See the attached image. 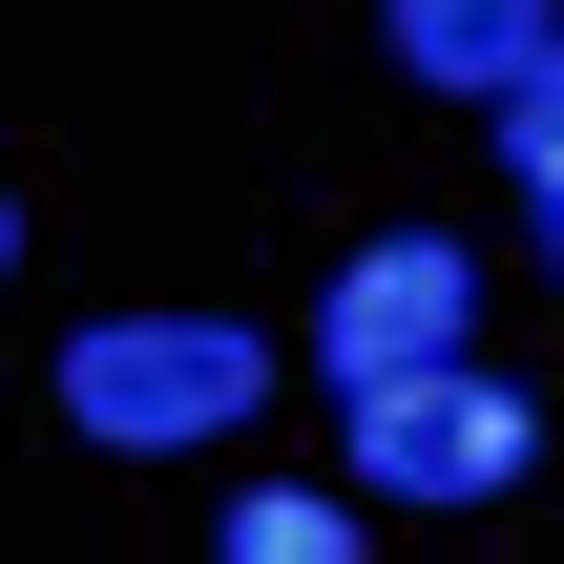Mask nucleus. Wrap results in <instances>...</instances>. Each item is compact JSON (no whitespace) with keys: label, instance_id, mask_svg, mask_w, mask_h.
<instances>
[{"label":"nucleus","instance_id":"nucleus-2","mask_svg":"<svg viewBox=\"0 0 564 564\" xmlns=\"http://www.w3.org/2000/svg\"><path fill=\"white\" fill-rule=\"evenodd\" d=\"M356 419V481L377 502H502L523 460H544V419L481 377V356H419V377H377V398H335Z\"/></svg>","mask_w":564,"mask_h":564},{"label":"nucleus","instance_id":"nucleus-8","mask_svg":"<svg viewBox=\"0 0 564 564\" xmlns=\"http://www.w3.org/2000/svg\"><path fill=\"white\" fill-rule=\"evenodd\" d=\"M0 251H21V209H0Z\"/></svg>","mask_w":564,"mask_h":564},{"label":"nucleus","instance_id":"nucleus-1","mask_svg":"<svg viewBox=\"0 0 564 564\" xmlns=\"http://www.w3.org/2000/svg\"><path fill=\"white\" fill-rule=\"evenodd\" d=\"M251 398H272V356H251L230 314H105V335H63V419H84V440H126V460L230 440Z\"/></svg>","mask_w":564,"mask_h":564},{"label":"nucleus","instance_id":"nucleus-5","mask_svg":"<svg viewBox=\"0 0 564 564\" xmlns=\"http://www.w3.org/2000/svg\"><path fill=\"white\" fill-rule=\"evenodd\" d=\"M356 544V502H314V481H251L230 502V564H335Z\"/></svg>","mask_w":564,"mask_h":564},{"label":"nucleus","instance_id":"nucleus-6","mask_svg":"<svg viewBox=\"0 0 564 564\" xmlns=\"http://www.w3.org/2000/svg\"><path fill=\"white\" fill-rule=\"evenodd\" d=\"M544 147H564V42L523 63V84H502V167H544Z\"/></svg>","mask_w":564,"mask_h":564},{"label":"nucleus","instance_id":"nucleus-4","mask_svg":"<svg viewBox=\"0 0 564 564\" xmlns=\"http://www.w3.org/2000/svg\"><path fill=\"white\" fill-rule=\"evenodd\" d=\"M377 21H398V63H419V84H460V105H502V84L564 42L544 0H377Z\"/></svg>","mask_w":564,"mask_h":564},{"label":"nucleus","instance_id":"nucleus-3","mask_svg":"<svg viewBox=\"0 0 564 564\" xmlns=\"http://www.w3.org/2000/svg\"><path fill=\"white\" fill-rule=\"evenodd\" d=\"M460 335H481V251H460V230H377V251L335 272V314H314L335 398H377V377H419V356H460Z\"/></svg>","mask_w":564,"mask_h":564},{"label":"nucleus","instance_id":"nucleus-7","mask_svg":"<svg viewBox=\"0 0 564 564\" xmlns=\"http://www.w3.org/2000/svg\"><path fill=\"white\" fill-rule=\"evenodd\" d=\"M502 188H564V147H544V167H502Z\"/></svg>","mask_w":564,"mask_h":564}]
</instances>
